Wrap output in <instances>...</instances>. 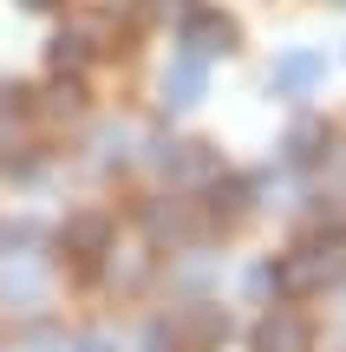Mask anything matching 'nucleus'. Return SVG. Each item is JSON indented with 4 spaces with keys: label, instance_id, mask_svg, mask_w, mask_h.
I'll return each instance as SVG.
<instances>
[{
    "label": "nucleus",
    "instance_id": "nucleus-4",
    "mask_svg": "<svg viewBox=\"0 0 346 352\" xmlns=\"http://www.w3.org/2000/svg\"><path fill=\"white\" fill-rule=\"evenodd\" d=\"M65 248L72 254H105L111 248V222H105V215H72V222H65Z\"/></svg>",
    "mask_w": 346,
    "mask_h": 352
},
{
    "label": "nucleus",
    "instance_id": "nucleus-6",
    "mask_svg": "<svg viewBox=\"0 0 346 352\" xmlns=\"http://www.w3.org/2000/svg\"><path fill=\"white\" fill-rule=\"evenodd\" d=\"M183 333H190V346H222L229 340V320H222L216 307H190V314H183Z\"/></svg>",
    "mask_w": 346,
    "mask_h": 352
},
{
    "label": "nucleus",
    "instance_id": "nucleus-1",
    "mask_svg": "<svg viewBox=\"0 0 346 352\" xmlns=\"http://www.w3.org/2000/svg\"><path fill=\"white\" fill-rule=\"evenodd\" d=\"M183 46L196 52V59H216V52H235V20L216 7H196L183 13Z\"/></svg>",
    "mask_w": 346,
    "mask_h": 352
},
{
    "label": "nucleus",
    "instance_id": "nucleus-9",
    "mask_svg": "<svg viewBox=\"0 0 346 352\" xmlns=\"http://www.w3.org/2000/svg\"><path fill=\"white\" fill-rule=\"evenodd\" d=\"M26 7H59V0H26Z\"/></svg>",
    "mask_w": 346,
    "mask_h": 352
},
{
    "label": "nucleus",
    "instance_id": "nucleus-8",
    "mask_svg": "<svg viewBox=\"0 0 346 352\" xmlns=\"http://www.w3.org/2000/svg\"><path fill=\"white\" fill-rule=\"evenodd\" d=\"M78 352H111V346H105V340H85V346H78Z\"/></svg>",
    "mask_w": 346,
    "mask_h": 352
},
{
    "label": "nucleus",
    "instance_id": "nucleus-2",
    "mask_svg": "<svg viewBox=\"0 0 346 352\" xmlns=\"http://www.w3.org/2000/svg\"><path fill=\"white\" fill-rule=\"evenodd\" d=\"M255 352H314V327L294 314V307H274L255 327Z\"/></svg>",
    "mask_w": 346,
    "mask_h": 352
},
{
    "label": "nucleus",
    "instance_id": "nucleus-3",
    "mask_svg": "<svg viewBox=\"0 0 346 352\" xmlns=\"http://www.w3.org/2000/svg\"><path fill=\"white\" fill-rule=\"evenodd\" d=\"M203 78H209L203 59H196V52H183V59L164 72V98H170V104H196V98H203Z\"/></svg>",
    "mask_w": 346,
    "mask_h": 352
},
{
    "label": "nucleus",
    "instance_id": "nucleus-5",
    "mask_svg": "<svg viewBox=\"0 0 346 352\" xmlns=\"http://www.w3.org/2000/svg\"><path fill=\"white\" fill-rule=\"evenodd\" d=\"M321 72H327V59H321V52H294V59H281V65H274V85H281V91H307Z\"/></svg>",
    "mask_w": 346,
    "mask_h": 352
},
{
    "label": "nucleus",
    "instance_id": "nucleus-7",
    "mask_svg": "<svg viewBox=\"0 0 346 352\" xmlns=\"http://www.w3.org/2000/svg\"><path fill=\"white\" fill-rule=\"evenodd\" d=\"M52 65H59V72L65 65H85V33H59L52 39Z\"/></svg>",
    "mask_w": 346,
    "mask_h": 352
}]
</instances>
